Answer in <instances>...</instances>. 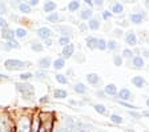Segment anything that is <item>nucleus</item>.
I'll return each instance as SVG.
<instances>
[{"instance_id": "1", "label": "nucleus", "mask_w": 149, "mask_h": 132, "mask_svg": "<svg viewBox=\"0 0 149 132\" xmlns=\"http://www.w3.org/2000/svg\"><path fill=\"white\" fill-rule=\"evenodd\" d=\"M28 67V63L22 61V60H16V59H8L4 61V68L8 71H20V69Z\"/></svg>"}, {"instance_id": "2", "label": "nucleus", "mask_w": 149, "mask_h": 132, "mask_svg": "<svg viewBox=\"0 0 149 132\" xmlns=\"http://www.w3.org/2000/svg\"><path fill=\"white\" fill-rule=\"evenodd\" d=\"M16 88H17L19 92H22L25 98H31L33 96V87L28 83H17L16 84Z\"/></svg>"}, {"instance_id": "3", "label": "nucleus", "mask_w": 149, "mask_h": 132, "mask_svg": "<svg viewBox=\"0 0 149 132\" xmlns=\"http://www.w3.org/2000/svg\"><path fill=\"white\" fill-rule=\"evenodd\" d=\"M29 128H31V122L27 117H22L17 126V132H29Z\"/></svg>"}, {"instance_id": "4", "label": "nucleus", "mask_w": 149, "mask_h": 132, "mask_svg": "<svg viewBox=\"0 0 149 132\" xmlns=\"http://www.w3.org/2000/svg\"><path fill=\"white\" fill-rule=\"evenodd\" d=\"M117 96L120 99V101H128L132 99V92L128 88H121L120 91L117 92Z\"/></svg>"}, {"instance_id": "5", "label": "nucleus", "mask_w": 149, "mask_h": 132, "mask_svg": "<svg viewBox=\"0 0 149 132\" xmlns=\"http://www.w3.org/2000/svg\"><path fill=\"white\" fill-rule=\"evenodd\" d=\"M37 36L41 38L43 40H49L51 36H52V31H51L48 27H43V28L37 29Z\"/></svg>"}, {"instance_id": "6", "label": "nucleus", "mask_w": 149, "mask_h": 132, "mask_svg": "<svg viewBox=\"0 0 149 132\" xmlns=\"http://www.w3.org/2000/svg\"><path fill=\"white\" fill-rule=\"evenodd\" d=\"M125 41H127V44H128V45H130V47H136V45H137V36H136V34H134L133 31L127 32V35H125Z\"/></svg>"}, {"instance_id": "7", "label": "nucleus", "mask_w": 149, "mask_h": 132, "mask_svg": "<svg viewBox=\"0 0 149 132\" xmlns=\"http://www.w3.org/2000/svg\"><path fill=\"white\" fill-rule=\"evenodd\" d=\"M144 66H145V63H144V57L139 56V55L133 56V59H132V67H133V68L141 69V68H144Z\"/></svg>"}, {"instance_id": "8", "label": "nucleus", "mask_w": 149, "mask_h": 132, "mask_svg": "<svg viewBox=\"0 0 149 132\" xmlns=\"http://www.w3.org/2000/svg\"><path fill=\"white\" fill-rule=\"evenodd\" d=\"M129 19H130V23H133V24H141L144 22V13H141V12L130 13Z\"/></svg>"}, {"instance_id": "9", "label": "nucleus", "mask_w": 149, "mask_h": 132, "mask_svg": "<svg viewBox=\"0 0 149 132\" xmlns=\"http://www.w3.org/2000/svg\"><path fill=\"white\" fill-rule=\"evenodd\" d=\"M132 84L137 88H144L146 85V80L143 76H133L132 78Z\"/></svg>"}, {"instance_id": "10", "label": "nucleus", "mask_w": 149, "mask_h": 132, "mask_svg": "<svg viewBox=\"0 0 149 132\" xmlns=\"http://www.w3.org/2000/svg\"><path fill=\"white\" fill-rule=\"evenodd\" d=\"M104 92H105V95H109V96H116L117 95V85L115 84H107L105 88H104Z\"/></svg>"}, {"instance_id": "11", "label": "nucleus", "mask_w": 149, "mask_h": 132, "mask_svg": "<svg viewBox=\"0 0 149 132\" xmlns=\"http://www.w3.org/2000/svg\"><path fill=\"white\" fill-rule=\"evenodd\" d=\"M124 12V6L121 3H113L111 8V13L112 15H121Z\"/></svg>"}, {"instance_id": "12", "label": "nucleus", "mask_w": 149, "mask_h": 132, "mask_svg": "<svg viewBox=\"0 0 149 132\" xmlns=\"http://www.w3.org/2000/svg\"><path fill=\"white\" fill-rule=\"evenodd\" d=\"M74 52V44H68V45H65L63 47V55H64V59H68L73 55Z\"/></svg>"}, {"instance_id": "13", "label": "nucleus", "mask_w": 149, "mask_h": 132, "mask_svg": "<svg viewBox=\"0 0 149 132\" xmlns=\"http://www.w3.org/2000/svg\"><path fill=\"white\" fill-rule=\"evenodd\" d=\"M85 44L89 50H96L97 48V39L95 36H87L85 39Z\"/></svg>"}, {"instance_id": "14", "label": "nucleus", "mask_w": 149, "mask_h": 132, "mask_svg": "<svg viewBox=\"0 0 149 132\" xmlns=\"http://www.w3.org/2000/svg\"><path fill=\"white\" fill-rule=\"evenodd\" d=\"M53 98L65 99V98H68V92L65 91V89H61V88H56V89H53Z\"/></svg>"}, {"instance_id": "15", "label": "nucleus", "mask_w": 149, "mask_h": 132, "mask_svg": "<svg viewBox=\"0 0 149 132\" xmlns=\"http://www.w3.org/2000/svg\"><path fill=\"white\" fill-rule=\"evenodd\" d=\"M87 82L91 85H97L100 83V76L97 73H89V75H87Z\"/></svg>"}, {"instance_id": "16", "label": "nucleus", "mask_w": 149, "mask_h": 132, "mask_svg": "<svg viewBox=\"0 0 149 132\" xmlns=\"http://www.w3.org/2000/svg\"><path fill=\"white\" fill-rule=\"evenodd\" d=\"M9 128H11V124H9L8 119L1 117L0 119V132H9Z\"/></svg>"}, {"instance_id": "17", "label": "nucleus", "mask_w": 149, "mask_h": 132, "mask_svg": "<svg viewBox=\"0 0 149 132\" xmlns=\"http://www.w3.org/2000/svg\"><path fill=\"white\" fill-rule=\"evenodd\" d=\"M56 29L61 32L63 36H68V38L71 36L72 32H73V29L71 27H67V25H59V27H56Z\"/></svg>"}, {"instance_id": "18", "label": "nucleus", "mask_w": 149, "mask_h": 132, "mask_svg": "<svg viewBox=\"0 0 149 132\" xmlns=\"http://www.w3.org/2000/svg\"><path fill=\"white\" fill-rule=\"evenodd\" d=\"M93 108H95V111H96L97 113H100V115H107V113H108V108L101 103H96L93 105Z\"/></svg>"}, {"instance_id": "19", "label": "nucleus", "mask_w": 149, "mask_h": 132, "mask_svg": "<svg viewBox=\"0 0 149 132\" xmlns=\"http://www.w3.org/2000/svg\"><path fill=\"white\" fill-rule=\"evenodd\" d=\"M73 91L76 92V94L83 95V94H85V92H87V87H85L83 83H76V84L73 85Z\"/></svg>"}, {"instance_id": "20", "label": "nucleus", "mask_w": 149, "mask_h": 132, "mask_svg": "<svg viewBox=\"0 0 149 132\" xmlns=\"http://www.w3.org/2000/svg\"><path fill=\"white\" fill-rule=\"evenodd\" d=\"M4 39H7V40H13L15 39V32L12 31V29H9V28H4L3 31V35H1Z\"/></svg>"}, {"instance_id": "21", "label": "nucleus", "mask_w": 149, "mask_h": 132, "mask_svg": "<svg viewBox=\"0 0 149 132\" xmlns=\"http://www.w3.org/2000/svg\"><path fill=\"white\" fill-rule=\"evenodd\" d=\"M65 66V59L64 57H57V59L53 61V68L55 69H61Z\"/></svg>"}, {"instance_id": "22", "label": "nucleus", "mask_w": 149, "mask_h": 132, "mask_svg": "<svg viewBox=\"0 0 149 132\" xmlns=\"http://www.w3.org/2000/svg\"><path fill=\"white\" fill-rule=\"evenodd\" d=\"M92 16H93V12H92V10H84V11H81L80 12V17L83 20H91L92 19Z\"/></svg>"}, {"instance_id": "23", "label": "nucleus", "mask_w": 149, "mask_h": 132, "mask_svg": "<svg viewBox=\"0 0 149 132\" xmlns=\"http://www.w3.org/2000/svg\"><path fill=\"white\" fill-rule=\"evenodd\" d=\"M43 10H44V12H53V11L56 10V3H53V1H47L43 6Z\"/></svg>"}, {"instance_id": "24", "label": "nucleus", "mask_w": 149, "mask_h": 132, "mask_svg": "<svg viewBox=\"0 0 149 132\" xmlns=\"http://www.w3.org/2000/svg\"><path fill=\"white\" fill-rule=\"evenodd\" d=\"M109 119H111V122L113 123V124H123V123H124V119H123L120 115H117V113H112L111 116H109Z\"/></svg>"}, {"instance_id": "25", "label": "nucleus", "mask_w": 149, "mask_h": 132, "mask_svg": "<svg viewBox=\"0 0 149 132\" xmlns=\"http://www.w3.org/2000/svg\"><path fill=\"white\" fill-rule=\"evenodd\" d=\"M88 27H89L92 31H96V29L100 28V22L97 19H91L89 23H88Z\"/></svg>"}, {"instance_id": "26", "label": "nucleus", "mask_w": 149, "mask_h": 132, "mask_svg": "<svg viewBox=\"0 0 149 132\" xmlns=\"http://www.w3.org/2000/svg\"><path fill=\"white\" fill-rule=\"evenodd\" d=\"M39 64H40L41 68H49L51 67V57H43V59L39 60Z\"/></svg>"}, {"instance_id": "27", "label": "nucleus", "mask_w": 149, "mask_h": 132, "mask_svg": "<svg viewBox=\"0 0 149 132\" xmlns=\"http://www.w3.org/2000/svg\"><path fill=\"white\" fill-rule=\"evenodd\" d=\"M121 57H123V59H127V60H132V59H133V51L125 48V50L123 51V55H121Z\"/></svg>"}, {"instance_id": "28", "label": "nucleus", "mask_w": 149, "mask_h": 132, "mask_svg": "<svg viewBox=\"0 0 149 132\" xmlns=\"http://www.w3.org/2000/svg\"><path fill=\"white\" fill-rule=\"evenodd\" d=\"M118 48V44L116 40H109L108 43H107V50L108 51H115Z\"/></svg>"}, {"instance_id": "29", "label": "nucleus", "mask_w": 149, "mask_h": 132, "mask_svg": "<svg viewBox=\"0 0 149 132\" xmlns=\"http://www.w3.org/2000/svg\"><path fill=\"white\" fill-rule=\"evenodd\" d=\"M56 82L60 83V84H67L68 83V79H67V76L65 75H61V73H57V75L55 76Z\"/></svg>"}, {"instance_id": "30", "label": "nucleus", "mask_w": 149, "mask_h": 132, "mask_svg": "<svg viewBox=\"0 0 149 132\" xmlns=\"http://www.w3.org/2000/svg\"><path fill=\"white\" fill-rule=\"evenodd\" d=\"M79 8H80V3H79V1H69L68 10L71 11V12H74V11H77Z\"/></svg>"}, {"instance_id": "31", "label": "nucleus", "mask_w": 149, "mask_h": 132, "mask_svg": "<svg viewBox=\"0 0 149 132\" xmlns=\"http://www.w3.org/2000/svg\"><path fill=\"white\" fill-rule=\"evenodd\" d=\"M6 44L9 50H12V48L13 50H19V48H20V44H19L16 40H9V41H7Z\"/></svg>"}, {"instance_id": "32", "label": "nucleus", "mask_w": 149, "mask_h": 132, "mask_svg": "<svg viewBox=\"0 0 149 132\" xmlns=\"http://www.w3.org/2000/svg\"><path fill=\"white\" fill-rule=\"evenodd\" d=\"M97 50H100V51L107 50V41L104 39H97Z\"/></svg>"}, {"instance_id": "33", "label": "nucleus", "mask_w": 149, "mask_h": 132, "mask_svg": "<svg viewBox=\"0 0 149 132\" xmlns=\"http://www.w3.org/2000/svg\"><path fill=\"white\" fill-rule=\"evenodd\" d=\"M19 10L22 11L23 13H29L31 12V7L28 6V3H22L19 6Z\"/></svg>"}, {"instance_id": "34", "label": "nucleus", "mask_w": 149, "mask_h": 132, "mask_svg": "<svg viewBox=\"0 0 149 132\" xmlns=\"http://www.w3.org/2000/svg\"><path fill=\"white\" fill-rule=\"evenodd\" d=\"M15 36L16 38H25V36H27V29L25 28H17L15 31Z\"/></svg>"}, {"instance_id": "35", "label": "nucleus", "mask_w": 149, "mask_h": 132, "mask_svg": "<svg viewBox=\"0 0 149 132\" xmlns=\"http://www.w3.org/2000/svg\"><path fill=\"white\" fill-rule=\"evenodd\" d=\"M123 57H121V55H115L113 56V64H115L116 67H121L123 66Z\"/></svg>"}, {"instance_id": "36", "label": "nucleus", "mask_w": 149, "mask_h": 132, "mask_svg": "<svg viewBox=\"0 0 149 132\" xmlns=\"http://www.w3.org/2000/svg\"><path fill=\"white\" fill-rule=\"evenodd\" d=\"M59 44L60 45H63V47H65V45L71 44V39H69L68 36H61V38L59 39Z\"/></svg>"}, {"instance_id": "37", "label": "nucleus", "mask_w": 149, "mask_h": 132, "mask_svg": "<svg viewBox=\"0 0 149 132\" xmlns=\"http://www.w3.org/2000/svg\"><path fill=\"white\" fill-rule=\"evenodd\" d=\"M48 22H51V23H57V20H59V13L57 12H53V13H51V15H48Z\"/></svg>"}, {"instance_id": "38", "label": "nucleus", "mask_w": 149, "mask_h": 132, "mask_svg": "<svg viewBox=\"0 0 149 132\" xmlns=\"http://www.w3.org/2000/svg\"><path fill=\"white\" fill-rule=\"evenodd\" d=\"M31 48H32V51H35V52H41V51L44 50L43 44H39V43H33L31 45Z\"/></svg>"}, {"instance_id": "39", "label": "nucleus", "mask_w": 149, "mask_h": 132, "mask_svg": "<svg viewBox=\"0 0 149 132\" xmlns=\"http://www.w3.org/2000/svg\"><path fill=\"white\" fill-rule=\"evenodd\" d=\"M128 115L132 117H134V119H141L143 117V115H141V112H139V111H129L128 112Z\"/></svg>"}, {"instance_id": "40", "label": "nucleus", "mask_w": 149, "mask_h": 132, "mask_svg": "<svg viewBox=\"0 0 149 132\" xmlns=\"http://www.w3.org/2000/svg\"><path fill=\"white\" fill-rule=\"evenodd\" d=\"M32 78V73L31 72H22L20 73V79H22L23 82H25V80H28V79Z\"/></svg>"}, {"instance_id": "41", "label": "nucleus", "mask_w": 149, "mask_h": 132, "mask_svg": "<svg viewBox=\"0 0 149 132\" xmlns=\"http://www.w3.org/2000/svg\"><path fill=\"white\" fill-rule=\"evenodd\" d=\"M112 17V13L109 12V11H104V12H102V19L104 20H109Z\"/></svg>"}, {"instance_id": "42", "label": "nucleus", "mask_w": 149, "mask_h": 132, "mask_svg": "<svg viewBox=\"0 0 149 132\" xmlns=\"http://www.w3.org/2000/svg\"><path fill=\"white\" fill-rule=\"evenodd\" d=\"M39 127H40V123H39V119H36L33 122V129H32V131H33V132H39Z\"/></svg>"}, {"instance_id": "43", "label": "nucleus", "mask_w": 149, "mask_h": 132, "mask_svg": "<svg viewBox=\"0 0 149 132\" xmlns=\"http://www.w3.org/2000/svg\"><path fill=\"white\" fill-rule=\"evenodd\" d=\"M7 12V7L4 3H0V15H4Z\"/></svg>"}, {"instance_id": "44", "label": "nucleus", "mask_w": 149, "mask_h": 132, "mask_svg": "<svg viewBox=\"0 0 149 132\" xmlns=\"http://www.w3.org/2000/svg\"><path fill=\"white\" fill-rule=\"evenodd\" d=\"M113 36L121 38V36H123V31H121V29H115V31H113Z\"/></svg>"}, {"instance_id": "45", "label": "nucleus", "mask_w": 149, "mask_h": 132, "mask_svg": "<svg viewBox=\"0 0 149 132\" xmlns=\"http://www.w3.org/2000/svg\"><path fill=\"white\" fill-rule=\"evenodd\" d=\"M0 27H1V28H6L7 27V22L4 17H0Z\"/></svg>"}, {"instance_id": "46", "label": "nucleus", "mask_w": 149, "mask_h": 132, "mask_svg": "<svg viewBox=\"0 0 149 132\" xmlns=\"http://www.w3.org/2000/svg\"><path fill=\"white\" fill-rule=\"evenodd\" d=\"M37 4H39V1H37V0H32V1H28V6L29 7H32V6H37Z\"/></svg>"}, {"instance_id": "47", "label": "nucleus", "mask_w": 149, "mask_h": 132, "mask_svg": "<svg viewBox=\"0 0 149 132\" xmlns=\"http://www.w3.org/2000/svg\"><path fill=\"white\" fill-rule=\"evenodd\" d=\"M141 115H143L144 117H146V119H149V110H145L141 112Z\"/></svg>"}, {"instance_id": "48", "label": "nucleus", "mask_w": 149, "mask_h": 132, "mask_svg": "<svg viewBox=\"0 0 149 132\" xmlns=\"http://www.w3.org/2000/svg\"><path fill=\"white\" fill-rule=\"evenodd\" d=\"M96 95H97V96H100V98L104 99V96H105V92H104V91H97Z\"/></svg>"}, {"instance_id": "49", "label": "nucleus", "mask_w": 149, "mask_h": 132, "mask_svg": "<svg viewBox=\"0 0 149 132\" xmlns=\"http://www.w3.org/2000/svg\"><path fill=\"white\" fill-rule=\"evenodd\" d=\"M143 54H144V57L149 59V51L148 50H143Z\"/></svg>"}, {"instance_id": "50", "label": "nucleus", "mask_w": 149, "mask_h": 132, "mask_svg": "<svg viewBox=\"0 0 149 132\" xmlns=\"http://www.w3.org/2000/svg\"><path fill=\"white\" fill-rule=\"evenodd\" d=\"M40 101H41V103H48V101H49V99H48V96H44L43 99H40Z\"/></svg>"}, {"instance_id": "51", "label": "nucleus", "mask_w": 149, "mask_h": 132, "mask_svg": "<svg viewBox=\"0 0 149 132\" xmlns=\"http://www.w3.org/2000/svg\"><path fill=\"white\" fill-rule=\"evenodd\" d=\"M102 4H104L102 1H95V6L96 7H102Z\"/></svg>"}, {"instance_id": "52", "label": "nucleus", "mask_w": 149, "mask_h": 132, "mask_svg": "<svg viewBox=\"0 0 149 132\" xmlns=\"http://www.w3.org/2000/svg\"><path fill=\"white\" fill-rule=\"evenodd\" d=\"M45 45H47V47H51V45H52V41H51V40H47L45 41Z\"/></svg>"}, {"instance_id": "53", "label": "nucleus", "mask_w": 149, "mask_h": 132, "mask_svg": "<svg viewBox=\"0 0 149 132\" xmlns=\"http://www.w3.org/2000/svg\"><path fill=\"white\" fill-rule=\"evenodd\" d=\"M124 132H136V131H134V129H132V128H125Z\"/></svg>"}, {"instance_id": "54", "label": "nucleus", "mask_w": 149, "mask_h": 132, "mask_svg": "<svg viewBox=\"0 0 149 132\" xmlns=\"http://www.w3.org/2000/svg\"><path fill=\"white\" fill-rule=\"evenodd\" d=\"M80 29H81V31H85V29H87V27H85L84 24H80Z\"/></svg>"}, {"instance_id": "55", "label": "nucleus", "mask_w": 149, "mask_h": 132, "mask_svg": "<svg viewBox=\"0 0 149 132\" xmlns=\"http://www.w3.org/2000/svg\"><path fill=\"white\" fill-rule=\"evenodd\" d=\"M146 105H148V107H149V98L146 99Z\"/></svg>"}, {"instance_id": "56", "label": "nucleus", "mask_w": 149, "mask_h": 132, "mask_svg": "<svg viewBox=\"0 0 149 132\" xmlns=\"http://www.w3.org/2000/svg\"><path fill=\"white\" fill-rule=\"evenodd\" d=\"M146 41H148V43H149V35H148V38H146Z\"/></svg>"}, {"instance_id": "57", "label": "nucleus", "mask_w": 149, "mask_h": 132, "mask_svg": "<svg viewBox=\"0 0 149 132\" xmlns=\"http://www.w3.org/2000/svg\"><path fill=\"white\" fill-rule=\"evenodd\" d=\"M144 132H149V129H144Z\"/></svg>"}, {"instance_id": "58", "label": "nucleus", "mask_w": 149, "mask_h": 132, "mask_svg": "<svg viewBox=\"0 0 149 132\" xmlns=\"http://www.w3.org/2000/svg\"><path fill=\"white\" fill-rule=\"evenodd\" d=\"M146 6H148V7H149V3H146Z\"/></svg>"}, {"instance_id": "59", "label": "nucleus", "mask_w": 149, "mask_h": 132, "mask_svg": "<svg viewBox=\"0 0 149 132\" xmlns=\"http://www.w3.org/2000/svg\"><path fill=\"white\" fill-rule=\"evenodd\" d=\"M148 71H149V67H148Z\"/></svg>"}]
</instances>
